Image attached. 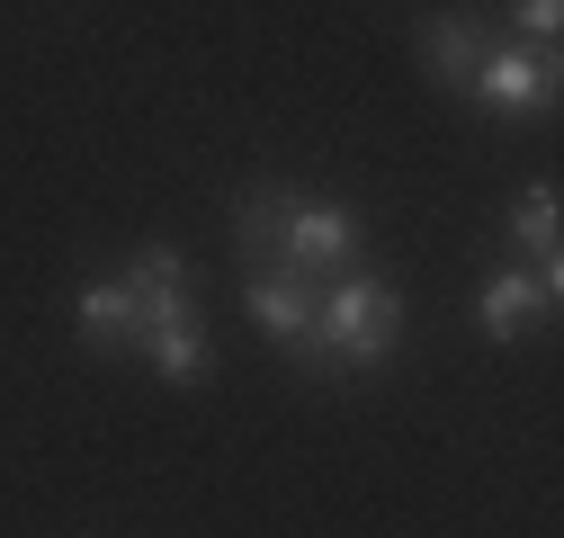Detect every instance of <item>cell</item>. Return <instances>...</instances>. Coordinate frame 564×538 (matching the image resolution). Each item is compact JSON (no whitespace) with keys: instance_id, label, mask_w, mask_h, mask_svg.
Segmentation results:
<instances>
[{"instance_id":"ba28073f","label":"cell","mask_w":564,"mask_h":538,"mask_svg":"<svg viewBox=\"0 0 564 538\" xmlns=\"http://www.w3.org/2000/svg\"><path fill=\"white\" fill-rule=\"evenodd\" d=\"M73 323H82V342H90L99 359L134 351V297H126V279H99V288H82V297H73Z\"/></svg>"},{"instance_id":"30bf717a","label":"cell","mask_w":564,"mask_h":538,"mask_svg":"<svg viewBox=\"0 0 564 538\" xmlns=\"http://www.w3.org/2000/svg\"><path fill=\"white\" fill-rule=\"evenodd\" d=\"M555 19H564V0H520V28H529V45H555Z\"/></svg>"},{"instance_id":"277c9868","label":"cell","mask_w":564,"mask_h":538,"mask_svg":"<svg viewBox=\"0 0 564 538\" xmlns=\"http://www.w3.org/2000/svg\"><path fill=\"white\" fill-rule=\"evenodd\" d=\"M466 99L484 108V117H555L564 108V54L555 45H511V36H492L484 45V63H475V82H466Z\"/></svg>"},{"instance_id":"5b68a950","label":"cell","mask_w":564,"mask_h":538,"mask_svg":"<svg viewBox=\"0 0 564 538\" xmlns=\"http://www.w3.org/2000/svg\"><path fill=\"white\" fill-rule=\"evenodd\" d=\"M555 297H564V269H492L484 297H475V323L484 342H529L538 323H555Z\"/></svg>"},{"instance_id":"52a82bcc","label":"cell","mask_w":564,"mask_h":538,"mask_svg":"<svg viewBox=\"0 0 564 538\" xmlns=\"http://www.w3.org/2000/svg\"><path fill=\"white\" fill-rule=\"evenodd\" d=\"M421 73H431L440 90H466L475 82V63H484V45H492V28L475 19V10H448V19H421Z\"/></svg>"},{"instance_id":"8992f818","label":"cell","mask_w":564,"mask_h":538,"mask_svg":"<svg viewBox=\"0 0 564 538\" xmlns=\"http://www.w3.org/2000/svg\"><path fill=\"white\" fill-rule=\"evenodd\" d=\"M242 305H251V323L269 342L314 377V279H242Z\"/></svg>"},{"instance_id":"9c48e42d","label":"cell","mask_w":564,"mask_h":538,"mask_svg":"<svg viewBox=\"0 0 564 538\" xmlns=\"http://www.w3.org/2000/svg\"><path fill=\"white\" fill-rule=\"evenodd\" d=\"M511 251H520L529 269H564V251H555V180H529V189H520V207H511Z\"/></svg>"},{"instance_id":"6da1fadb","label":"cell","mask_w":564,"mask_h":538,"mask_svg":"<svg viewBox=\"0 0 564 538\" xmlns=\"http://www.w3.org/2000/svg\"><path fill=\"white\" fill-rule=\"evenodd\" d=\"M117 279H126V297H134V351H144L171 386H197V377H206V323H197V305H188V260H180L171 243H144Z\"/></svg>"},{"instance_id":"7a4b0ae2","label":"cell","mask_w":564,"mask_h":538,"mask_svg":"<svg viewBox=\"0 0 564 538\" xmlns=\"http://www.w3.org/2000/svg\"><path fill=\"white\" fill-rule=\"evenodd\" d=\"M403 342V297L386 279H332L314 297V377H377Z\"/></svg>"},{"instance_id":"3957f363","label":"cell","mask_w":564,"mask_h":538,"mask_svg":"<svg viewBox=\"0 0 564 538\" xmlns=\"http://www.w3.org/2000/svg\"><path fill=\"white\" fill-rule=\"evenodd\" d=\"M368 251L359 216L332 207V197H296V189H278V216H269V279H349Z\"/></svg>"}]
</instances>
